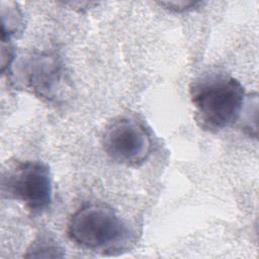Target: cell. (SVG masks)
Segmentation results:
<instances>
[{
	"mask_svg": "<svg viewBox=\"0 0 259 259\" xmlns=\"http://www.w3.org/2000/svg\"><path fill=\"white\" fill-rule=\"evenodd\" d=\"M190 98L199 127L217 133L239 119L245 104V89L236 78L212 73L192 82Z\"/></svg>",
	"mask_w": 259,
	"mask_h": 259,
	"instance_id": "1",
	"label": "cell"
},
{
	"mask_svg": "<svg viewBox=\"0 0 259 259\" xmlns=\"http://www.w3.org/2000/svg\"><path fill=\"white\" fill-rule=\"evenodd\" d=\"M69 238L82 248L110 251L123 243L128 229L114 209L101 202H88L80 206L68 223Z\"/></svg>",
	"mask_w": 259,
	"mask_h": 259,
	"instance_id": "2",
	"label": "cell"
},
{
	"mask_svg": "<svg viewBox=\"0 0 259 259\" xmlns=\"http://www.w3.org/2000/svg\"><path fill=\"white\" fill-rule=\"evenodd\" d=\"M2 196L22 202L34 215L47 211L53 203L50 168L39 161H15L1 174Z\"/></svg>",
	"mask_w": 259,
	"mask_h": 259,
	"instance_id": "3",
	"label": "cell"
},
{
	"mask_svg": "<svg viewBox=\"0 0 259 259\" xmlns=\"http://www.w3.org/2000/svg\"><path fill=\"white\" fill-rule=\"evenodd\" d=\"M102 146L113 161L126 166H139L150 157L153 141L142 122L133 117L119 116L105 127Z\"/></svg>",
	"mask_w": 259,
	"mask_h": 259,
	"instance_id": "4",
	"label": "cell"
},
{
	"mask_svg": "<svg viewBox=\"0 0 259 259\" xmlns=\"http://www.w3.org/2000/svg\"><path fill=\"white\" fill-rule=\"evenodd\" d=\"M25 87L35 96L48 102H57L67 88L65 68L59 56L42 52L31 55L22 64Z\"/></svg>",
	"mask_w": 259,
	"mask_h": 259,
	"instance_id": "5",
	"label": "cell"
},
{
	"mask_svg": "<svg viewBox=\"0 0 259 259\" xmlns=\"http://www.w3.org/2000/svg\"><path fill=\"white\" fill-rule=\"evenodd\" d=\"M65 249L58 240L48 232H41L30 243L24 255L25 258H62Z\"/></svg>",
	"mask_w": 259,
	"mask_h": 259,
	"instance_id": "6",
	"label": "cell"
},
{
	"mask_svg": "<svg viewBox=\"0 0 259 259\" xmlns=\"http://www.w3.org/2000/svg\"><path fill=\"white\" fill-rule=\"evenodd\" d=\"M1 39H11L23 29V15L14 2L1 3Z\"/></svg>",
	"mask_w": 259,
	"mask_h": 259,
	"instance_id": "7",
	"label": "cell"
},
{
	"mask_svg": "<svg viewBox=\"0 0 259 259\" xmlns=\"http://www.w3.org/2000/svg\"><path fill=\"white\" fill-rule=\"evenodd\" d=\"M159 4L165 7L166 9L174 12H184V11L192 10L193 8L198 7L202 3L198 1H168V2H160Z\"/></svg>",
	"mask_w": 259,
	"mask_h": 259,
	"instance_id": "8",
	"label": "cell"
}]
</instances>
